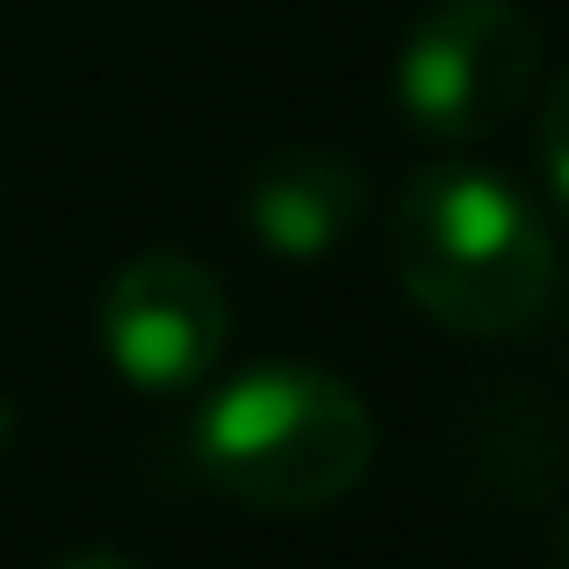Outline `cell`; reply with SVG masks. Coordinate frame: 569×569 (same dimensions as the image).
Returning a JSON list of instances; mask_svg holds the SVG:
<instances>
[{
  "mask_svg": "<svg viewBox=\"0 0 569 569\" xmlns=\"http://www.w3.org/2000/svg\"><path fill=\"white\" fill-rule=\"evenodd\" d=\"M51 569H138V562L109 556V548H80V556H66V562H51Z\"/></svg>",
  "mask_w": 569,
  "mask_h": 569,
  "instance_id": "52a82bcc",
  "label": "cell"
},
{
  "mask_svg": "<svg viewBox=\"0 0 569 569\" xmlns=\"http://www.w3.org/2000/svg\"><path fill=\"white\" fill-rule=\"evenodd\" d=\"M556 569H569V519H562V533H556Z\"/></svg>",
  "mask_w": 569,
  "mask_h": 569,
  "instance_id": "ba28073f",
  "label": "cell"
},
{
  "mask_svg": "<svg viewBox=\"0 0 569 569\" xmlns=\"http://www.w3.org/2000/svg\"><path fill=\"white\" fill-rule=\"evenodd\" d=\"M541 66V29L519 0H440L397 51V109L426 138L476 144L512 123Z\"/></svg>",
  "mask_w": 569,
  "mask_h": 569,
  "instance_id": "3957f363",
  "label": "cell"
},
{
  "mask_svg": "<svg viewBox=\"0 0 569 569\" xmlns=\"http://www.w3.org/2000/svg\"><path fill=\"white\" fill-rule=\"evenodd\" d=\"M368 209V181L347 152H318V144H289V152L260 159L246 181V231L274 260H325L353 238Z\"/></svg>",
  "mask_w": 569,
  "mask_h": 569,
  "instance_id": "5b68a950",
  "label": "cell"
},
{
  "mask_svg": "<svg viewBox=\"0 0 569 569\" xmlns=\"http://www.w3.org/2000/svg\"><path fill=\"white\" fill-rule=\"evenodd\" d=\"M376 461V411L361 389L303 361L223 382L194 411V469L246 512H325Z\"/></svg>",
  "mask_w": 569,
  "mask_h": 569,
  "instance_id": "7a4b0ae2",
  "label": "cell"
},
{
  "mask_svg": "<svg viewBox=\"0 0 569 569\" xmlns=\"http://www.w3.org/2000/svg\"><path fill=\"white\" fill-rule=\"evenodd\" d=\"M231 303L217 274L188 252H138L101 296V353L130 389L181 397L217 368Z\"/></svg>",
  "mask_w": 569,
  "mask_h": 569,
  "instance_id": "277c9868",
  "label": "cell"
},
{
  "mask_svg": "<svg viewBox=\"0 0 569 569\" xmlns=\"http://www.w3.org/2000/svg\"><path fill=\"white\" fill-rule=\"evenodd\" d=\"M8 432H14V418H8V397H0V447H8Z\"/></svg>",
  "mask_w": 569,
  "mask_h": 569,
  "instance_id": "9c48e42d",
  "label": "cell"
},
{
  "mask_svg": "<svg viewBox=\"0 0 569 569\" xmlns=\"http://www.w3.org/2000/svg\"><path fill=\"white\" fill-rule=\"evenodd\" d=\"M397 281L432 325L461 339H505L541 318L556 281V238L519 181L476 159L418 167L389 217Z\"/></svg>",
  "mask_w": 569,
  "mask_h": 569,
  "instance_id": "6da1fadb",
  "label": "cell"
},
{
  "mask_svg": "<svg viewBox=\"0 0 569 569\" xmlns=\"http://www.w3.org/2000/svg\"><path fill=\"white\" fill-rule=\"evenodd\" d=\"M533 152H541V181H548V194L569 209V66H562V80L548 87V101H541Z\"/></svg>",
  "mask_w": 569,
  "mask_h": 569,
  "instance_id": "8992f818",
  "label": "cell"
}]
</instances>
